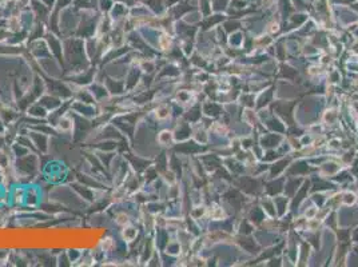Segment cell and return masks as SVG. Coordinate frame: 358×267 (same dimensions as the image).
I'll return each mask as SVG.
<instances>
[{"label": "cell", "mask_w": 358, "mask_h": 267, "mask_svg": "<svg viewBox=\"0 0 358 267\" xmlns=\"http://www.w3.org/2000/svg\"><path fill=\"white\" fill-rule=\"evenodd\" d=\"M226 196L229 198V200L231 202L232 204H235V206H239V203H241V196H239L238 192L231 191V192H229V194H227Z\"/></svg>", "instance_id": "obj_1"}, {"label": "cell", "mask_w": 358, "mask_h": 267, "mask_svg": "<svg viewBox=\"0 0 358 267\" xmlns=\"http://www.w3.org/2000/svg\"><path fill=\"white\" fill-rule=\"evenodd\" d=\"M241 243H242V246L246 248V250H250V251H251V250L255 248V245H254V242H253L251 239H243Z\"/></svg>", "instance_id": "obj_2"}, {"label": "cell", "mask_w": 358, "mask_h": 267, "mask_svg": "<svg viewBox=\"0 0 358 267\" xmlns=\"http://www.w3.org/2000/svg\"><path fill=\"white\" fill-rule=\"evenodd\" d=\"M206 111H207V114H213V115H215V114L219 112V108H218L217 106H214V104H207L206 106Z\"/></svg>", "instance_id": "obj_3"}]
</instances>
